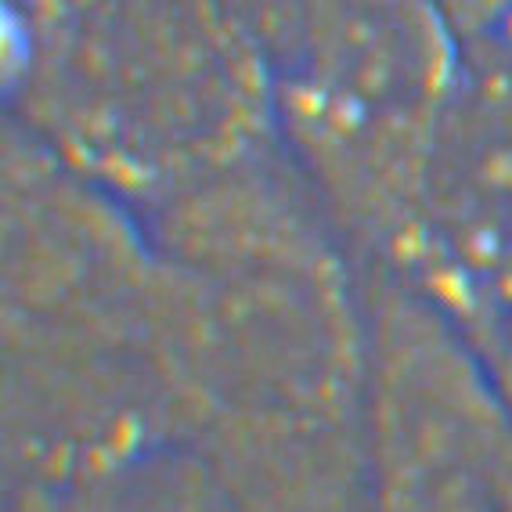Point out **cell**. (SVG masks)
Segmentation results:
<instances>
[{
  "label": "cell",
  "instance_id": "1",
  "mask_svg": "<svg viewBox=\"0 0 512 512\" xmlns=\"http://www.w3.org/2000/svg\"><path fill=\"white\" fill-rule=\"evenodd\" d=\"M141 217L177 289V448L242 512H365L368 271L278 141Z\"/></svg>",
  "mask_w": 512,
  "mask_h": 512
},
{
  "label": "cell",
  "instance_id": "2",
  "mask_svg": "<svg viewBox=\"0 0 512 512\" xmlns=\"http://www.w3.org/2000/svg\"><path fill=\"white\" fill-rule=\"evenodd\" d=\"M181 440L177 289L130 202L4 127V487L94 498Z\"/></svg>",
  "mask_w": 512,
  "mask_h": 512
},
{
  "label": "cell",
  "instance_id": "3",
  "mask_svg": "<svg viewBox=\"0 0 512 512\" xmlns=\"http://www.w3.org/2000/svg\"><path fill=\"white\" fill-rule=\"evenodd\" d=\"M8 123L138 213L275 141L224 0H4Z\"/></svg>",
  "mask_w": 512,
  "mask_h": 512
},
{
  "label": "cell",
  "instance_id": "4",
  "mask_svg": "<svg viewBox=\"0 0 512 512\" xmlns=\"http://www.w3.org/2000/svg\"><path fill=\"white\" fill-rule=\"evenodd\" d=\"M253 44L278 148L357 260L390 275L469 40L437 0H282Z\"/></svg>",
  "mask_w": 512,
  "mask_h": 512
},
{
  "label": "cell",
  "instance_id": "5",
  "mask_svg": "<svg viewBox=\"0 0 512 512\" xmlns=\"http://www.w3.org/2000/svg\"><path fill=\"white\" fill-rule=\"evenodd\" d=\"M368 318L365 512H512V408L487 354L383 271Z\"/></svg>",
  "mask_w": 512,
  "mask_h": 512
},
{
  "label": "cell",
  "instance_id": "6",
  "mask_svg": "<svg viewBox=\"0 0 512 512\" xmlns=\"http://www.w3.org/2000/svg\"><path fill=\"white\" fill-rule=\"evenodd\" d=\"M390 278L440 307L480 350L512 325V51L502 37L466 44Z\"/></svg>",
  "mask_w": 512,
  "mask_h": 512
},
{
  "label": "cell",
  "instance_id": "7",
  "mask_svg": "<svg viewBox=\"0 0 512 512\" xmlns=\"http://www.w3.org/2000/svg\"><path fill=\"white\" fill-rule=\"evenodd\" d=\"M91 512H242L184 448H163L94 494Z\"/></svg>",
  "mask_w": 512,
  "mask_h": 512
},
{
  "label": "cell",
  "instance_id": "8",
  "mask_svg": "<svg viewBox=\"0 0 512 512\" xmlns=\"http://www.w3.org/2000/svg\"><path fill=\"white\" fill-rule=\"evenodd\" d=\"M437 8L466 40L502 37L512 19V0H437Z\"/></svg>",
  "mask_w": 512,
  "mask_h": 512
},
{
  "label": "cell",
  "instance_id": "9",
  "mask_svg": "<svg viewBox=\"0 0 512 512\" xmlns=\"http://www.w3.org/2000/svg\"><path fill=\"white\" fill-rule=\"evenodd\" d=\"M94 498L44 491V487H4V512H91Z\"/></svg>",
  "mask_w": 512,
  "mask_h": 512
},
{
  "label": "cell",
  "instance_id": "10",
  "mask_svg": "<svg viewBox=\"0 0 512 512\" xmlns=\"http://www.w3.org/2000/svg\"><path fill=\"white\" fill-rule=\"evenodd\" d=\"M231 11H235V19L246 26V33H249V40H253V29L260 26V22L271 15V11L282 4V0H224Z\"/></svg>",
  "mask_w": 512,
  "mask_h": 512
}]
</instances>
